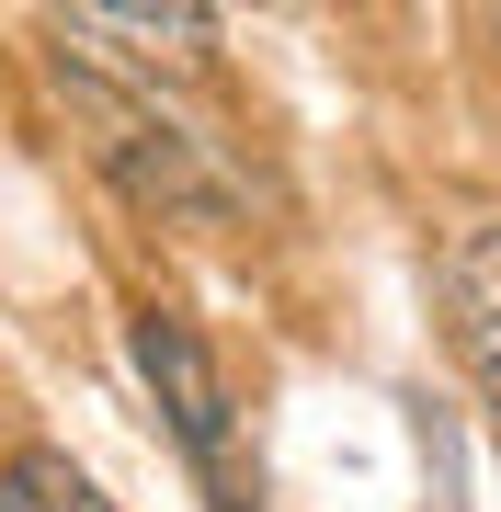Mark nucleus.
<instances>
[{
	"instance_id": "5",
	"label": "nucleus",
	"mask_w": 501,
	"mask_h": 512,
	"mask_svg": "<svg viewBox=\"0 0 501 512\" xmlns=\"http://www.w3.org/2000/svg\"><path fill=\"white\" fill-rule=\"evenodd\" d=\"M57 35H137V46H160V57H205V35H217V23L171 0V12H69Z\"/></svg>"
},
{
	"instance_id": "2",
	"label": "nucleus",
	"mask_w": 501,
	"mask_h": 512,
	"mask_svg": "<svg viewBox=\"0 0 501 512\" xmlns=\"http://www.w3.org/2000/svg\"><path fill=\"white\" fill-rule=\"evenodd\" d=\"M69 103L92 114V148H103V171L126 183L137 205H160V217H228V183L205 171V148L183 126H160L149 103H114L103 80H69Z\"/></svg>"
},
{
	"instance_id": "1",
	"label": "nucleus",
	"mask_w": 501,
	"mask_h": 512,
	"mask_svg": "<svg viewBox=\"0 0 501 512\" xmlns=\"http://www.w3.org/2000/svg\"><path fill=\"white\" fill-rule=\"evenodd\" d=\"M126 365L149 376V399H160V421H171V444L194 456V478L217 490V512H262V478L240 467V433H228V387H217V365H205V342L171 308H137L126 319Z\"/></svg>"
},
{
	"instance_id": "3",
	"label": "nucleus",
	"mask_w": 501,
	"mask_h": 512,
	"mask_svg": "<svg viewBox=\"0 0 501 512\" xmlns=\"http://www.w3.org/2000/svg\"><path fill=\"white\" fill-rule=\"evenodd\" d=\"M445 319H456L467 376L501 399V217H490V228H467L456 251H445Z\"/></svg>"
},
{
	"instance_id": "4",
	"label": "nucleus",
	"mask_w": 501,
	"mask_h": 512,
	"mask_svg": "<svg viewBox=\"0 0 501 512\" xmlns=\"http://www.w3.org/2000/svg\"><path fill=\"white\" fill-rule=\"evenodd\" d=\"M0 512H114V501H103L69 456H46V444H35V456L0 467Z\"/></svg>"
}]
</instances>
